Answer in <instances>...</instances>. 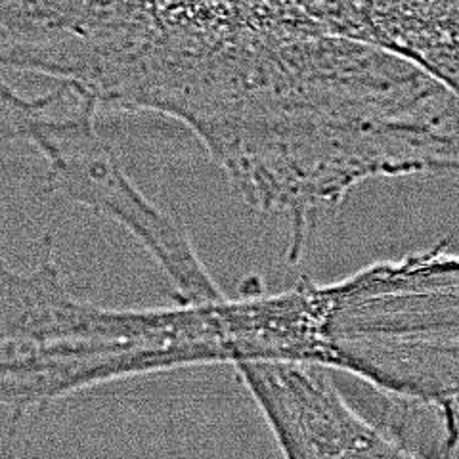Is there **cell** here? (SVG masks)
Here are the masks:
<instances>
[{
  "mask_svg": "<svg viewBox=\"0 0 459 459\" xmlns=\"http://www.w3.org/2000/svg\"><path fill=\"white\" fill-rule=\"evenodd\" d=\"M337 27L420 65L459 96V3H341Z\"/></svg>",
  "mask_w": 459,
  "mask_h": 459,
  "instance_id": "5b68a950",
  "label": "cell"
},
{
  "mask_svg": "<svg viewBox=\"0 0 459 459\" xmlns=\"http://www.w3.org/2000/svg\"><path fill=\"white\" fill-rule=\"evenodd\" d=\"M307 362L433 411L459 452V251L430 246L307 287Z\"/></svg>",
  "mask_w": 459,
  "mask_h": 459,
  "instance_id": "7a4b0ae2",
  "label": "cell"
},
{
  "mask_svg": "<svg viewBox=\"0 0 459 459\" xmlns=\"http://www.w3.org/2000/svg\"><path fill=\"white\" fill-rule=\"evenodd\" d=\"M98 113L91 100L64 82L39 96L3 86V136L25 140L45 157L48 190L121 224L161 268L177 305L222 300L224 291L186 228L142 194L100 134Z\"/></svg>",
  "mask_w": 459,
  "mask_h": 459,
  "instance_id": "3957f363",
  "label": "cell"
},
{
  "mask_svg": "<svg viewBox=\"0 0 459 459\" xmlns=\"http://www.w3.org/2000/svg\"><path fill=\"white\" fill-rule=\"evenodd\" d=\"M111 100L188 126L243 204L285 226L290 266L360 186L435 177L454 121L440 81L329 31L310 3H148Z\"/></svg>",
  "mask_w": 459,
  "mask_h": 459,
  "instance_id": "6da1fadb",
  "label": "cell"
},
{
  "mask_svg": "<svg viewBox=\"0 0 459 459\" xmlns=\"http://www.w3.org/2000/svg\"><path fill=\"white\" fill-rule=\"evenodd\" d=\"M270 295L272 291L266 293L264 299V332H266V351H268V358L270 362H276L274 360V351H272V329H270Z\"/></svg>",
  "mask_w": 459,
  "mask_h": 459,
  "instance_id": "8992f818",
  "label": "cell"
},
{
  "mask_svg": "<svg viewBox=\"0 0 459 459\" xmlns=\"http://www.w3.org/2000/svg\"><path fill=\"white\" fill-rule=\"evenodd\" d=\"M255 404L283 459H421L358 411L324 368L270 371Z\"/></svg>",
  "mask_w": 459,
  "mask_h": 459,
  "instance_id": "277c9868",
  "label": "cell"
}]
</instances>
